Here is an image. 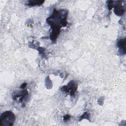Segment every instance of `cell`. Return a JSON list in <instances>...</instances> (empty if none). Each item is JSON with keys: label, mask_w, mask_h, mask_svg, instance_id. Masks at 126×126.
<instances>
[{"label": "cell", "mask_w": 126, "mask_h": 126, "mask_svg": "<svg viewBox=\"0 0 126 126\" xmlns=\"http://www.w3.org/2000/svg\"><path fill=\"white\" fill-rule=\"evenodd\" d=\"M15 120V116L10 111H5L0 115V125L1 126H11Z\"/></svg>", "instance_id": "6da1fadb"}, {"label": "cell", "mask_w": 126, "mask_h": 126, "mask_svg": "<svg viewBox=\"0 0 126 126\" xmlns=\"http://www.w3.org/2000/svg\"><path fill=\"white\" fill-rule=\"evenodd\" d=\"M44 2V1L39 0H29L28 1V5H40Z\"/></svg>", "instance_id": "7a4b0ae2"}]
</instances>
